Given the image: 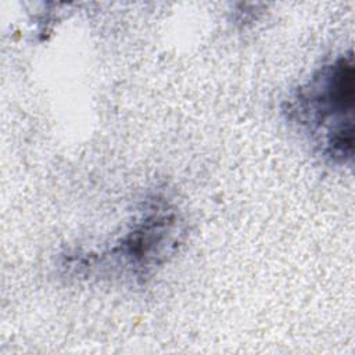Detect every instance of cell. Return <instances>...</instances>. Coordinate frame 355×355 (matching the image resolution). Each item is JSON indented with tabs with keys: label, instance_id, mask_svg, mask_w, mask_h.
<instances>
[{
	"label": "cell",
	"instance_id": "obj_1",
	"mask_svg": "<svg viewBox=\"0 0 355 355\" xmlns=\"http://www.w3.org/2000/svg\"><path fill=\"white\" fill-rule=\"evenodd\" d=\"M352 51L322 64L283 104L286 119L315 146L319 155L337 166L349 165L354 154Z\"/></svg>",
	"mask_w": 355,
	"mask_h": 355
},
{
	"label": "cell",
	"instance_id": "obj_2",
	"mask_svg": "<svg viewBox=\"0 0 355 355\" xmlns=\"http://www.w3.org/2000/svg\"><path fill=\"white\" fill-rule=\"evenodd\" d=\"M180 218L164 198L148 201L132 227L105 254L104 259L122 273L144 279L159 266L178 244Z\"/></svg>",
	"mask_w": 355,
	"mask_h": 355
}]
</instances>
